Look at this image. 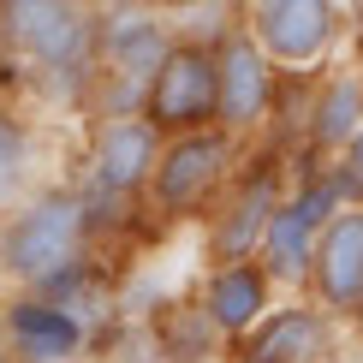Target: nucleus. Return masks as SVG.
Wrapping results in <instances>:
<instances>
[{
    "label": "nucleus",
    "instance_id": "a211bd4d",
    "mask_svg": "<svg viewBox=\"0 0 363 363\" xmlns=\"http://www.w3.org/2000/svg\"><path fill=\"white\" fill-rule=\"evenodd\" d=\"M315 363H357V357H340V352H328V357H315Z\"/></svg>",
    "mask_w": 363,
    "mask_h": 363
},
{
    "label": "nucleus",
    "instance_id": "f3484780",
    "mask_svg": "<svg viewBox=\"0 0 363 363\" xmlns=\"http://www.w3.org/2000/svg\"><path fill=\"white\" fill-rule=\"evenodd\" d=\"M340 185L363 196V131H357L352 143H345V173H340Z\"/></svg>",
    "mask_w": 363,
    "mask_h": 363
},
{
    "label": "nucleus",
    "instance_id": "f03ea898",
    "mask_svg": "<svg viewBox=\"0 0 363 363\" xmlns=\"http://www.w3.org/2000/svg\"><path fill=\"white\" fill-rule=\"evenodd\" d=\"M340 196L345 185H304L292 196V203H280L274 215H268V233L256 256H262V274L268 286H304L310 280V256H315V238H322V226L340 215Z\"/></svg>",
    "mask_w": 363,
    "mask_h": 363
},
{
    "label": "nucleus",
    "instance_id": "9b49d317",
    "mask_svg": "<svg viewBox=\"0 0 363 363\" xmlns=\"http://www.w3.org/2000/svg\"><path fill=\"white\" fill-rule=\"evenodd\" d=\"M268 274L256 262H220L215 274H208V286H203V322H208V334H220V340H245L256 322H262L268 310Z\"/></svg>",
    "mask_w": 363,
    "mask_h": 363
},
{
    "label": "nucleus",
    "instance_id": "6e6552de",
    "mask_svg": "<svg viewBox=\"0 0 363 363\" xmlns=\"http://www.w3.org/2000/svg\"><path fill=\"white\" fill-rule=\"evenodd\" d=\"M6 36L42 66H72L89 48L84 0H6Z\"/></svg>",
    "mask_w": 363,
    "mask_h": 363
},
{
    "label": "nucleus",
    "instance_id": "0eeeda50",
    "mask_svg": "<svg viewBox=\"0 0 363 363\" xmlns=\"http://www.w3.org/2000/svg\"><path fill=\"white\" fill-rule=\"evenodd\" d=\"M274 101V72L268 54L250 36H226L215 48V119L226 131H250Z\"/></svg>",
    "mask_w": 363,
    "mask_h": 363
},
{
    "label": "nucleus",
    "instance_id": "f257e3e1",
    "mask_svg": "<svg viewBox=\"0 0 363 363\" xmlns=\"http://www.w3.org/2000/svg\"><path fill=\"white\" fill-rule=\"evenodd\" d=\"M84 238H89V203L72 191H48L6 220V233H0V268L12 280L36 286V292H48L54 280L84 268Z\"/></svg>",
    "mask_w": 363,
    "mask_h": 363
},
{
    "label": "nucleus",
    "instance_id": "39448f33",
    "mask_svg": "<svg viewBox=\"0 0 363 363\" xmlns=\"http://www.w3.org/2000/svg\"><path fill=\"white\" fill-rule=\"evenodd\" d=\"M0 340H6L12 363H78L89 345V322L72 304H54V298H18L0 315Z\"/></svg>",
    "mask_w": 363,
    "mask_h": 363
},
{
    "label": "nucleus",
    "instance_id": "20e7f679",
    "mask_svg": "<svg viewBox=\"0 0 363 363\" xmlns=\"http://www.w3.org/2000/svg\"><path fill=\"white\" fill-rule=\"evenodd\" d=\"M149 125L155 131H203L215 119V54L185 42V48H167L155 72H149Z\"/></svg>",
    "mask_w": 363,
    "mask_h": 363
},
{
    "label": "nucleus",
    "instance_id": "7ed1b4c3",
    "mask_svg": "<svg viewBox=\"0 0 363 363\" xmlns=\"http://www.w3.org/2000/svg\"><path fill=\"white\" fill-rule=\"evenodd\" d=\"M233 167V131H179L173 143H161V161L149 173V191H155L161 215H191L203 208L215 185Z\"/></svg>",
    "mask_w": 363,
    "mask_h": 363
},
{
    "label": "nucleus",
    "instance_id": "423d86ee",
    "mask_svg": "<svg viewBox=\"0 0 363 363\" xmlns=\"http://www.w3.org/2000/svg\"><path fill=\"white\" fill-rule=\"evenodd\" d=\"M310 286L322 298V310L363 315V208H340L322 226L310 256Z\"/></svg>",
    "mask_w": 363,
    "mask_h": 363
},
{
    "label": "nucleus",
    "instance_id": "1a4fd4ad",
    "mask_svg": "<svg viewBox=\"0 0 363 363\" xmlns=\"http://www.w3.org/2000/svg\"><path fill=\"white\" fill-rule=\"evenodd\" d=\"M334 36V0H262L256 12V48L286 66H310Z\"/></svg>",
    "mask_w": 363,
    "mask_h": 363
},
{
    "label": "nucleus",
    "instance_id": "dca6fc26",
    "mask_svg": "<svg viewBox=\"0 0 363 363\" xmlns=\"http://www.w3.org/2000/svg\"><path fill=\"white\" fill-rule=\"evenodd\" d=\"M24 179V131L12 119H0V196H12Z\"/></svg>",
    "mask_w": 363,
    "mask_h": 363
},
{
    "label": "nucleus",
    "instance_id": "4468645a",
    "mask_svg": "<svg viewBox=\"0 0 363 363\" xmlns=\"http://www.w3.org/2000/svg\"><path fill=\"white\" fill-rule=\"evenodd\" d=\"M363 131V78H334L322 89V101H315V113H310V138L322 143V149H345Z\"/></svg>",
    "mask_w": 363,
    "mask_h": 363
},
{
    "label": "nucleus",
    "instance_id": "2eb2a0df",
    "mask_svg": "<svg viewBox=\"0 0 363 363\" xmlns=\"http://www.w3.org/2000/svg\"><path fill=\"white\" fill-rule=\"evenodd\" d=\"M108 54L119 60V72L131 78H149V72L167 60V42H161V24L143 18V12H125V18L108 24Z\"/></svg>",
    "mask_w": 363,
    "mask_h": 363
},
{
    "label": "nucleus",
    "instance_id": "9d476101",
    "mask_svg": "<svg viewBox=\"0 0 363 363\" xmlns=\"http://www.w3.org/2000/svg\"><path fill=\"white\" fill-rule=\"evenodd\" d=\"M334 345V322L315 304H280L245 334V363H315Z\"/></svg>",
    "mask_w": 363,
    "mask_h": 363
},
{
    "label": "nucleus",
    "instance_id": "f8f14e48",
    "mask_svg": "<svg viewBox=\"0 0 363 363\" xmlns=\"http://www.w3.org/2000/svg\"><path fill=\"white\" fill-rule=\"evenodd\" d=\"M161 161V131L149 119H108L96 138V185L125 196V191H143L149 173Z\"/></svg>",
    "mask_w": 363,
    "mask_h": 363
},
{
    "label": "nucleus",
    "instance_id": "6ab92c4d",
    "mask_svg": "<svg viewBox=\"0 0 363 363\" xmlns=\"http://www.w3.org/2000/svg\"><path fill=\"white\" fill-rule=\"evenodd\" d=\"M0 363H12V357H6V340H0Z\"/></svg>",
    "mask_w": 363,
    "mask_h": 363
},
{
    "label": "nucleus",
    "instance_id": "ddd939ff",
    "mask_svg": "<svg viewBox=\"0 0 363 363\" xmlns=\"http://www.w3.org/2000/svg\"><path fill=\"white\" fill-rule=\"evenodd\" d=\"M274 208H280L274 179H250V185L233 196V208L220 215V226H215V256H220V262H250L256 245H262V233H268V215H274Z\"/></svg>",
    "mask_w": 363,
    "mask_h": 363
}]
</instances>
